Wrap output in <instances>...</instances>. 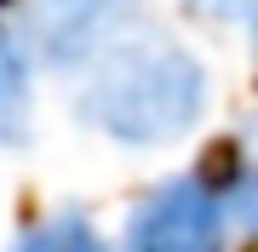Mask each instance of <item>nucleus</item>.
<instances>
[{"instance_id":"f03ea898","label":"nucleus","mask_w":258,"mask_h":252,"mask_svg":"<svg viewBox=\"0 0 258 252\" xmlns=\"http://www.w3.org/2000/svg\"><path fill=\"white\" fill-rule=\"evenodd\" d=\"M235 195L207 172H172L126 206L115 252H230L235 246Z\"/></svg>"},{"instance_id":"20e7f679","label":"nucleus","mask_w":258,"mask_h":252,"mask_svg":"<svg viewBox=\"0 0 258 252\" xmlns=\"http://www.w3.org/2000/svg\"><path fill=\"white\" fill-rule=\"evenodd\" d=\"M40 52L29 46L23 23L0 18V149H29L40 115Z\"/></svg>"},{"instance_id":"0eeeda50","label":"nucleus","mask_w":258,"mask_h":252,"mask_svg":"<svg viewBox=\"0 0 258 252\" xmlns=\"http://www.w3.org/2000/svg\"><path fill=\"white\" fill-rule=\"evenodd\" d=\"M201 18L212 23H235V29H252L258 35V0H189Z\"/></svg>"},{"instance_id":"39448f33","label":"nucleus","mask_w":258,"mask_h":252,"mask_svg":"<svg viewBox=\"0 0 258 252\" xmlns=\"http://www.w3.org/2000/svg\"><path fill=\"white\" fill-rule=\"evenodd\" d=\"M6 252H115V246H109V235H103L81 206H57V212L23 224Z\"/></svg>"},{"instance_id":"423d86ee","label":"nucleus","mask_w":258,"mask_h":252,"mask_svg":"<svg viewBox=\"0 0 258 252\" xmlns=\"http://www.w3.org/2000/svg\"><path fill=\"white\" fill-rule=\"evenodd\" d=\"M230 195H235V218H241V229L258 235V155L247 160V172L230 178Z\"/></svg>"},{"instance_id":"7ed1b4c3","label":"nucleus","mask_w":258,"mask_h":252,"mask_svg":"<svg viewBox=\"0 0 258 252\" xmlns=\"http://www.w3.org/2000/svg\"><path fill=\"white\" fill-rule=\"evenodd\" d=\"M138 6L144 0H23L18 23L46 69L75 75L103 40H115L126 23H138Z\"/></svg>"},{"instance_id":"f257e3e1","label":"nucleus","mask_w":258,"mask_h":252,"mask_svg":"<svg viewBox=\"0 0 258 252\" xmlns=\"http://www.w3.org/2000/svg\"><path fill=\"white\" fill-rule=\"evenodd\" d=\"M75 121L115 149H178L207 126V57L161 23H126L75 69Z\"/></svg>"}]
</instances>
